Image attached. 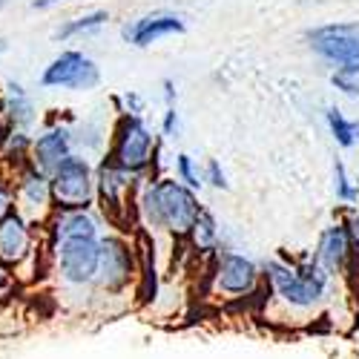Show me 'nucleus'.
Segmentation results:
<instances>
[{
	"label": "nucleus",
	"instance_id": "1",
	"mask_svg": "<svg viewBox=\"0 0 359 359\" xmlns=\"http://www.w3.org/2000/svg\"><path fill=\"white\" fill-rule=\"evenodd\" d=\"M141 210L153 227H164L175 236L193 233L196 222L204 213L193 196V190L178 184V182H170V178H161V182L149 184L144 190Z\"/></svg>",
	"mask_w": 359,
	"mask_h": 359
},
{
	"label": "nucleus",
	"instance_id": "2",
	"mask_svg": "<svg viewBox=\"0 0 359 359\" xmlns=\"http://www.w3.org/2000/svg\"><path fill=\"white\" fill-rule=\"evenodd\" d=\"M267 279H271L273 293L282 299L285 305L296 308V311H311L316 308L325 293H327V273L316 262L305 264V267H293L285 262H271L264 267Z\"/></svg>",
	"mask_w": 359,
	"mask_h": 359
},
{
	"label": "nucleus",
	"instance_id": "3",
	"mask_svg": "<svg viewBox=\"0 0 359 359\" xmlns=\"http://www.w3.org/2000/svg\"><path fill=\"white\" fill-rule=\"evenodd\" d=\"M49 187H52V201L57 204L61 213L86 210V204L93 201V190H95L93 170H89L83 158L69 156L49 175Z\"/></svg>",
	"mask_w": 359,
	"mask_h": 359
},
{
	"label": "nucleus",
	"instance_id": "4",
	"mask_svg": "<svg viewBox=\"0 0 359 359\" xmlns=\"http://www.w3.org/2000/svg\"><path fill=\"white\" fill-rule=\"evenodd\" d=\"M55 250L57 273L67 285H93L101 267V238H69Z\"/></svg>",
	"mask_w": 359,
	"mask_h": 359
},
{
	"label": "nucleus",
	"instance_id": "5",
	"mask_svg": "<svg viewBox=\"0 0 359 359\" xmlns=\"http://www.w3.org/2000/svg\"><path fill=\"white\" fill-rule=\"evenodd\" d=\"M311 46L339 67L345 75H359V26L356 23H337L322 26L311 32Z\"/></svg>",
	"mask_w": 359,
	"mask_h": 359
},
{
	"label": "nucleus",
	"instance_id": "6",
	"mask_svg": "<svg viewBox=\"0 0 359 359\" xmlns=\"http://www.w3.org/2000/svg\"><path fill=\"white\" fill-rule=\"evenodd\" d=\"M149 153H153V135L138 115H127L115 133L112 164L124 172H141L149 164Z\"/></svg>",
	"mask_w": 359,
	"mask_h": 359
},
{
	"label": "nucleus",
	"instance_id": "7",
	"mask_svg": "<svg viewBox=\"0 0 359 359\" xmlns=\"http://www.w3.org/2000/svg\"><path fill=\"white\" fill-rule=\"evenodd\" d=\"M101 72L81 52H64L46 67L41 83L43 86H67V89H93L98 86Z\"/></svg>",
	"mask_w": 359,
	"mask_h": 359
},
{
	"label": "nucleus",
	"instance_id": "8",
	"mask_svg": "<svg viewBox=\"0 0 359 359\" xmlns=\"http://www.w3.org/2000/svg\"><path fill=\"white\" fill-rule=\"evenodd\" d=\"M135 273L133 264V250L121 242V238H101V267H98V287L107 293H118L130 285Z\"/></svg>",
	"mask_w": 359,
	"mask_h": 359
},
{
	"label": "nucleus",
	"instance_id": "9",
	"mask_svg": "<svg viewBox=\"0 0 359 359\" xmlns=\"http://www.w3.org/2000/svg\"><path fill=\"white\" fill-rule=\"evenodd\" d=\"M29 256H32V230L18 210H12L0 222V264L20 267Z\"/></svg>",
	"mask_w": 359,
	"mask_h": 359
},
{
	"label": "nucleus",
	"instance_id": "10",
	"mask_svg": "<svg viewBox=\"0 0 359 359\" xmlns=\"http://www.w3.org/2000/svg\"><path fill=\"white\" fill-rule=\"evenodd\" d=\"M259 282L256 264L238 253H222L216 264V285L227 296H248Z\"/></svg>",
	"mask_w": 359,
	"mask_h": 359
},
{
	"label": "nucleus",
	"instance_id": "11",
	"mask_svg": "<svg viewBox=\"0 0 359 359\" xmlns=\"http://www.w3.org/2000/svg\"><path fill=\"white\" fill-rule=\"evenodd\" d=\"M351 233L348 224H334L327 227L319 238V250H316V264L322 267V271L331 276V273H339L348 256H351Z\"/></svg>",
	"mask_w": 359,
	"mask_h": 359
},
{
	"label": "nucleus",
	"instance_id": "12",
	"mask_svg": "<svg viewBox=\"0 0 359 359\" xmlns=\"http://www.w3.org/2000/svg\"><path fill=\"white\" fill-rule=\"evenodd\" d=\"M67 158H69V133L61 127L43 133L32 144V167L41 170L43 175H52Z\"/></svg>",
	"mask_w": 359,
	"mask_h": 359
},
{
	"label": "nucleus",
	"instance_id": "13",
	"mask_svg": "<svg viewBox=\"0 0 359 359\" xmlns=\"http://www.w3.org/2000/svg\"><path fill=\"white\" fill-rule=\"evenodd\" d=\"M175 32H184L182 18H175V15H147L138 23L124 29V38L135 46H149L158 38H167V35H175Z\"/></svg>",
	"mask_w": 359,
	"mask_h": 359
},
{
	"label": "nucleus",
	"instance_id": "14",
	"mask_svg": "<svg viewBox=\"0 0 359 359\" xmlns=\"http://www.w3.org/2000/svg\"><path fill=\"white\" fill-rule=\"evenodd\" d=\"M18 201L23 204V210H18L20 216H26V210H32L35 216H41L43 207L52 204L49 175H43L41 170H35L32 164H29L26 172L18 178Z\"/></svg>",
	"mask_w": 359,
	"mask_h": 359
},
{
	"label": "nucleus",
	"instance_id": "15",
	"mask_svg": "<svg viewBox=\"0 0 359 359\" xmlns=\"http://www.w3.org/2000/svg\"><path fill=\"white\" fill-rule=\"evenodd\" d=\"M49 236H52V248L69 242V238H98V222L86 210L57 213L49 224Z\"/></svg>",
	"mask_w": 359,
	"mask_h": 359
},
{
	"label": "nucleus",
	"instance_id": "16",
	"mask_svg": "<svg viewBox=\"0 0 359 359\" xmlns=\"http://www.w3.org/2000/svg\"><path fill=\"white\" fill-rule=\"evenodd\" d=\"M98 190H101L104 210H118V207H121V193L127 190V172H124L121 167H115L112 161H107V164L101 167Z\"/></svg>",
	"mask_w": 359,
	"mask_h": 359
},
{
	"label": "nucleus",
	"instance_id": "17",
	"mask_svg": "<svg viewBox=\"0 0 359 359\" xmlns=\"http://www.w3.org/2000/svg\"><path fill=\"white\" fill-rule=\"evenodd\" d=\"M327 124H331V133L337 138L339 147H353L356 144V135H359V127L353 121L339 112V109H327Z\"/></svg>",
	"mask_w": 359,
	"mask_h": 359
},
{
	"label": "nucleus",
	"instance_id": "18",
	"mask_svg": "<svg viewBox=\"0 0 359 359\" xmlns=\"http://www.w3.org/2000/svg\"><path fill=\"white\" fill-rule=\"evenodd\" d=\"M216 236H219V230H216L213 216H210V213H201V219H198L196 227H193L196 248H198V250H210V248L216 245Z\"/></svg>",
	"mask_w": 359,
	"mask_h": 359
},
{
	"label": "nucleus",
	"instance_id": "19",
	"mask_svg": "<svg viewBox=\"0 0 359 359\" xmlns=\"http://www.w3.org/2000/svg\"><path fill=\"white\" fill-rule=\"evenodd\" d=\"M107 20H109V15H107V12L83 15V18L72 20V23H67L64 29H57V38H72V35H78V32H89V29H98V26H101V23H107Z\"/></svg>",
	"mask_w": 359,
	"mask_h": 359
},
{
	"label": "nucleus",
	"instance_id": "20",
	"mask_svg": "<svg viewBox=\"0 0 359 359\" xmlns=\"http://www.w3.org/2000/svg\"><path fill=\"white\" fill-rule=\"evenodd\" d=\"M15 89V101H12V121L15 124H29L32 121V104H29V98L20 93V86H12Z\"/></svg>",
	"mask_w": 359,
	"mask_h": 359
},
{
	"label": "nucleus",
	"instance_id": "21",
	"mask_svg": "<svg viewBox=\"0 0 359 359\" xmlns=\"http://www.w3.org/2000/svg\"><path fill=\"white\" fill-rule=\"evenodd\" d=\"M337 196L342 201H356L359 198V190L351 184V178L345 172V164H339V161H337Z\"/></svg>",
	"mask_w": 359,
	"mask_h": 359
},
{
	"label": "nucleus",
	"instance_id": "22",
	"mask_svg": "<svg viewBox=\"0 0 359 359\" xmlns=\"http://www.w3.org/2000/svg\"><path fill=\"white\" fill-rule=\"evenodd\" d=\"M175 167H178V175H182V182H184L187 187H201V175L196 172V167H193V158H190V156H178Z\"/></svg>",
	"mask_w": 359,
	"mask_h": 359
},
{
	"label": "nucleus",
	"instance_id": "23",
	"mask_svg": "<svg viewBox=\"0 0 359 359\" xmlns=\"http://www.w3.org/2000/svg\"><path fill=\"white\" fill-rule=\"evenodd\" d=\"M334 83L342 89V93H348V95H356V93H359L356 75H345V72H337V75H334Z\"/></svg>",
	"mask_w": 359,
	"mask_h": 359
},
{
	"label": "nucleus",
	"instance_id": "24",
	"mask_svg": "<svg viewBox=\"0 0 359 359\" xmlns=\"http://www.w3.org/2000/svg\"><path fill=\"white\" fill-rule=\"evenodd\" d=\"M207 182H210L213 187H219V190H224V187H227V182H224V172H222L219 161H210V164H207Z\"/></svg>",
	"mask_w": 359,
	"mask_h": 359
},
{
	"label": "nucleus",
	"instance_id": "25",
	"mask_svg": "<svg viewBox=\"0 0 359 359\" xmlns=\"http://www.w3.org/2000/svg\"><path fill=\"white\" fill-rule=\"evenodd\" d=\"M9 213H12V196L6 187H0V222H4Z\"/></svg>",
	"mask_w": 359,
	"mask_h": 359
},
{
	"label": "nucleus",
	"instance_id": "26",
	"mask_svg": "<svg viewBox=\"0 0 359 359\" xmlns=\"http://www.w3.org/2000/svg\"><path fill=\"white\" fill-rule=\"evenodd\" d=\"M175 127H178V115H175V109L170 107V109H167V115H164V133H167V135H172V133H175Z\"/></svg>",
	"mask_w": 359,
	"mask_h": 359
},
{
	"label": "nucleus",
	"instance_id": "27",
	"mask_svg": "<svg viewBox=\"0 0 359 359\" xmlns=\"http://www.w3.org/2000/svg\"><path fill=\"white\" fill-rule=\"evenodd\" d=\"M9 287H12V276H9V271H6V267L0 264V293H6Z\"/></svg>",
	"mask_w": 359,
	"mask_h": 359
},
{
	"label": "nucleus",
	"instance_id": "28",
	"mask_svg": "<svg viewBox=\"0 0 359 359\" xmlns=\"http://www.w3.org/2000/svg\"><path fill=\"white\" fill-rule=\"evenodd\" d=\"M61 4V0H35V9H46V6H55Z\"/></svg>",
	"mask_w": 359,
	"mask_h": 359
},
{
	"label": "nucleus",
	"instance_id": "29",
	"mask_svg": "<svg viewBox=\"0 0 359 359\" xmlns=\"http://www.w3.org/2000/svg\"><path fill=\"white\" fill-rule=\"evenodd\" d=\"M353 238L359 242V213H356V219H353Z\"/></svg>",
	"mask_w": 359,
	"mask_h": 359
},
{
	"label": "nucleus",
	"instance_id": "30",
	"mask_svg": "<svg viewBox=\"0 0 359 359\" xmlns=\"http://www.w3.org/2000/svg\"><path fill=\"white\" fill-rule=\"evenodd\" d=\"M6 49V41H0V52H4Z\"/></svg>",
	"mask_w": 359,
	"mask_h": 359
},
{
	"label": "nucleus",
	"instance_id": "31",
	"mask_svg": "<svg viewBox=\"0 0 359 359\" xmlns=\"http://www.w3.org/2000/svg\"><path fill=\"white\" fill-rule=\"evenodd\" d=\"M4 4H6V0H0V6H4Z\"/></svg>",
	"mask_w": 359,
	"mask_h": 359
},
{
	"label": "nucleus",
	"instance_id": "32",
	"mask_svg": "<svg viewBox=\"0 0 359 359\" xmlns=\"http://www.w3.org/2000/svg\"><path fill=\"white\" fill-rule=\"evenodd\" d=\"M0 141H4V135H0Z\"/></svg>",
	"mask_w": 359,
	"mask_h": 359
}]
</instances>
